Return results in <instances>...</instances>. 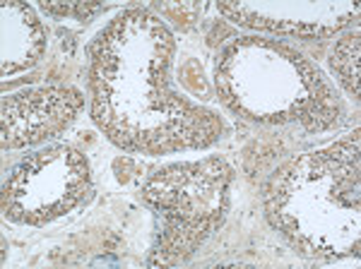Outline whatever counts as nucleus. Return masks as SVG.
<instances>
[{"label":"nucleus","instance_id":"nucleus-1","mask_svg":"<svg viewBox=\"0 0 361 269\" xmlns=\"http://www.w3.org/2000/svg\"><path fill=\"white\" fill-rule=\"evenodd\" d=\"M357 54H359V39L357 34L342 41L337 54L333 56V68H337L342 82L347 85V89L354 96H359V65H357Z\"/></svg>","mask_w":361,"mask_h":269}]
</instances>
